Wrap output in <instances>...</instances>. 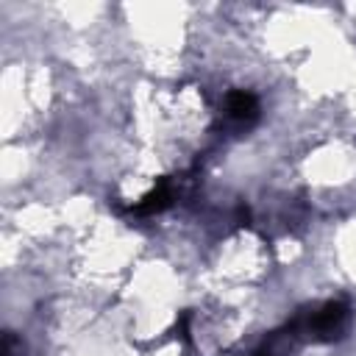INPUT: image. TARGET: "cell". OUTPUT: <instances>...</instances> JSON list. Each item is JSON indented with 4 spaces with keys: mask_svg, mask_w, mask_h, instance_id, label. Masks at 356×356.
<instances>
[{
    "mask_svg": "<svg viewBox=\"0 0 356 356\" xmlns=\"http://www.w3.org/2000/svg\"><path fill=\"white\" fill-rule=\"evenodd\" d=\"M306 342H339L350 328V306L345 300H323L295 312Z\"/></svg>",
    "mask_w": 356,
    "mask_h": 356,
    "instance_id": "6da1fadb",
    "label": "cell"
},
{
    "mask_svg": "<svg viewBox=\"0 0 356 356\" xmlns=\"http://www.w3.org/2000/svg\"><path fill=\"white\" fill-rule=\"evenodd\" d=\"M181 184H184V178H161V181H159L150 192H145L136 203L125 206V211L134 214V217H153V214H161V211H167L170 206H175V200H178V195H181Z\"/></svg>",
    "mask_w": 356,
    "mask_h": 356,
    "instance_id": "3957f363",
    "label": "cell"
},
{
    "mask_svg": "<svg viewBox=\"0 0 356 356\" xmlns=\"http://www.w3.org/2000/svg\"><path fill=\"white\" fill-rule=\"evenodd\" d=\"M261 117V103L259 95L250 89H231L220 106V128L225 134H245L250 131Z\"/></svg>",
    "mask_w": 356,
    "mask_h": 356,
    "instance_id": "7a4b0ae2",
    "label": "cell"
},
{
    "mask_svg": "<svg viewBox=\"0 0 356 356\" xmlns=\"http://www.w3.org/2000/svg\"><path fill=\"white\" fill-rule=\"evenodd\" d=\"M300 342H306V339H303V334H300L298 317L292 314L284 325H278L275 331H270V334L253 348L250 356H292Z\"/></svg>",
    "mask_w": 356,
    "mask_h": 356,
    "instance_id": "277c9868",
    "label": "cell"
},
{
    "mask_svg": "<svg viewBox=\"0 0 356 356\" xmlns=\"http://www.w3.org/2000/svg\"><path fill=\"white\" fill-rule=\"evenodd\" d=\"M189 323H192V312H181V314H178V320H175V337H178L184 345H189V342H192Z\"/></svg>",
    "mask_w": 356,
    "mask_h": 356,
    "instance_id": "8992f818",
    "label": "cell"
},
{
    "mask_svg": "<svg viewBox=\"0 0 356 356\" xmlns=\"http://www.w3.org/2000/svg\"><path fill=\"white\" fill-rule=\"evenodd\" d=\"M3 356H25V342L17 331H3Z\"/></svg>",
    "mask_w": 356,
    "mask_h": 356,
    "instance_id": "5b68a950",
    "label": "cell"
}]
</instances>
